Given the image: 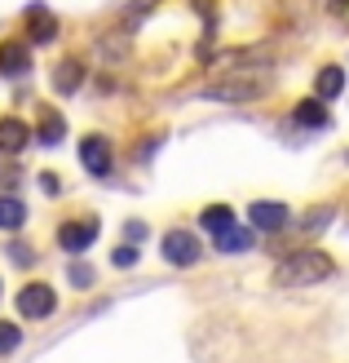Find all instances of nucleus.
Returning a JSON list of instances; mask_svg holds the SVG:
<instances>
[{
    "mask_svg": "<svg viewBox=\"0 0 349 363\" xmlns=\"http://www.w3.org/2000/svg\"><path fill=\"white\" fill-rule=\"evenodd\" d=\"M332 270H336V266H332V257H327V252L301 248V252H292V257L279 262V270H274V284H279V288H309V284H323Z\"/></svg>",
    "mask_w": 349,
    "mask_h": 363,
    "instance_id": "obj_1",
    "label": "nucleus"
},
{
    "mask_svg": "<svg viewBox=\"0 0 349 363\" xmlns=\"http://www.w3.org/2000/svg\"><path fill=\"white\" fill-rule=\"evenodd\" d=\"M80 164L93 173V177H111L115 169V155H111V142H106L102 133H88L80 138Z\"/></svg>",
    "mask_w": 349,
    "mask_h": 363,
    "instance_id": "obj_2",
    "label": "nucleus"
},
{
    "mask_svg": "<svg viewBox=\"0 0 349 363\" xmlns=\"http://www.w3.org/2000/svg\"><path fill=\"white\" fill-rule=\"evenodd\" d=\"M248 226L274 235V230H287L292 226V213H287V204H279V199H256V204L248 208Z\"/></svg>",
    "mask_w": 349,
    "mask_h": 363,
    "instance_id": "obj_3",
    "label": "nucleus"
},
{
    "mask_svg": "<svg viewBox=\"0 0 349 363\" xmlns=\"http://www.w3.org/2000/svg\"><path fill=\"white\" fill-rule=\"evenodd\" d=\"M18 311H23L27 319H49L53 311H58V293H53L49 284H27L23 293H18Z\"/></svg>",
    "mask_w": 349,
    "mask_h": 363,
    "instance_id": "obj_4",
    "label": "nucleus"
},
{
    "mask_svg": "<svg viewBox=\"0 0 349 363\" xmlns=\"http://www.w3.org/2000/svg\"><path fill=\"white\" fill-rule=\"evenodd\" d=\"M164 262L190 270L199 262V240H195L190 230H168V235H164Z\"/></svg>",
    "mask_w": 349,
    "mask_h": 363,
    "instance_id": "obj_5",
    "label": "nucleus"
},
{
    "mask_svg": "<svg viewBox=\"0 0 349 363\" xmlns=\"http://www.w3.org/2000/svg\"><path fill=\"white\" fill-rule=\"evenodd\" d=\"M93 240H98V222H93V217H84V222H62V226H58V244H62L67 252L93 248Z\"/></svg>",
    "mask_w": 349,
    "mask_h": 363,
    "instance_id": "obj_6",
    "label": "nucleus"
},
{
    "mask_svg": "<svg viewBox=\"0 0 349 363\" xmlns=\"http://www.w3.org/2000/svg\"><path fill=\"white\" fill-rule=\"evenodd\" d=\"M261 94H265L261 80H226V84L204 89V98H222V102H248V98H261Z\"/></svg>",
    "mask_w": 349,
    "mask_h": 363,
    "instance_id": "obj_7",
    "label": "nucleus"
},
{
    "mask_svg": "<svg viewBox=\"0 0 349 363\" xmlns=\"http://www.w3.org/2000/svg\"><path fill=\"white\" fill-rule=\"evenodd\" d=\"M292 120L301 124V129H327V124H332V116H327V102L323 98H305V102H297L292 106Z\"/></svg>",
    "mask_w": 349,
    "mask_h": 363,
    "instance_id": "obj_8",
    "label": "nucleus"
},
{
    "mask_svg": "<svg viewBox=\"0 0 349 363\" xmlns=\"http://www.w3.org/2000/svg\"><path fill=\"white\" fill-rule=\"evenodd\" d=\"M27 71H31V49L27 45H0V76L18 80V76H27Z\"/></svg>",
    "mask_w": 349,
    "mask_h": 363,
    "instance_id": "obj_9",
    "label": "nucleus"
},
{
    "mask_svg": "<svg viewBox=\"0 0 349 363\" xmlns=\"http://www.w3.org/2000/svg\"><path fill=\"white\" fill-rule=\"evenodd\" d=\"M31 142V129L23 120H13V116H5L0 120V155H18Z\"/></svg>",
    "mask_w": 349,
    "mask_h": 363,
    "instance_id": "obj_10",
    "label": "nucleus"
},
{
    "mask_svg": "<svg viewBox=\"0 0 349 363\" xmlns=\"http://www.w3.org/2000/svg\"><path fill=\"white\" fill-rule=\"evenodd\" d=\"M212 244H217V252H248L256 244V230L252 226H230L222 235H212Z\"/></svg>",
    "mask_w": 349,
    "mask_h": 363,
    "instance_id": "obj_11",
    "label": "nucleus"
},
{
    "mask_svg": "<svg viewBox=\"0 0 349 363\" xmlns=\"http://www.w3.org/2000/svg\"><path fill=\"white\" fill-rule=\"evenodd\" d=\"M80 84H84V62H76V58L58 62V71H53V89H58L62 98H71V94H76Z\"/></svg>",
    "mask_w": 349,
    "mask_h": 363,
    "instance_id": "obj_12",
    "label": "nucleus"
},
{
    "mask_svg": "<svg viewBox=\"0 0 349 363\" xmlns=\"http://www.w3.org/2000/svg\"><path fill=\"white\" fill-rule=\"evenodd\" d=\"M67 138V124L58 111H40V129H35V142L40 147H58V142Z\"/></svg>",
    "mask_w": 349,
    "mask_h": 363,
    "instance_id": "obj_13",
    "label": "nucleus"
},
{
    "mask_svg": "<svg viewBox=\"0 0 349 363\" xmlns=\"http://www.w3.org/2000/svg\"><path fill=\"white\" fill-rule=\"evenodd\" d=\"M27 27H31V40H35V45H49V40H58V23H53V13H49V9H31Z\"/></svg>",
    "mask_w": 349,
    "mask_h": 363,
    "instance_id": "obj_14",
    "label": "nucleus"
},
{
    "mask_svg": "<svg viewBox=\"0 0 349 363\" xmlns=\"http://www.w3.org/2000/svg\"><path fill=\"white\" fill-rule=\"evenodd\" d=\"M199 226H208V235H222L234 226V208L230 204H208L204 213H199Z\"/></svg>",
    "mask_w": 349,
    "mask_h": 363,
    "instance_id": "obj_15",
    "label": "nucleus"
},
{
    "mask_svg": "<svg viewBox=\"0 0 349 363\" xmlns=\"http://www.w3.org/2000/svg\"><path fill=\"white\" fill-rule=\"evenodd\" d=\"M27 222V204L13 195H0V230H23Z\"/></svg>",
    "mask_w": 349,
    "mask_h": 363,
    "instance_id": "obj_16",
    "label": "nucleus"
},
{
    "mask_svg": "<svg viewBox=\"0 0 349 363\" xmlns=\"http://www.w3.org/2000/svg\"><path fill=\"white\" fill-rule=\"evenodd\" d=\"M314 89H319V98H323V102L341 98V89H345V71H341V67H323V71H319V80H314Z\"/></svg>",
    "mask_w": 349,
    "mask_h": 363,
    "instance_id": "obj_17",
    "label": "nucleus"
},
{
    "mask_svg": "<svg viewBox=\"0 0 349 363\" xmlns=\"http://www.w3.org/2000/svg\"><path fill=\"white\" fill-rule=\"evenodd\" d=\"M67 279L76 284V288H93V284H98V270L88 266V262H71V266H67Z\"/></svg>",
    "mask_w": 349,
    "mask_h": 363,
    "instance_id": "obj_18",
    "label": "nucleus"
},
{
    "mask_svg": "<svg viewBox=\"0 0 349 363\" xmlns=\"http://www.w3.org/2000/svg\"><path fill=\"white\" fill-rule=\"evenodd\" d=\"M23 346V328L18 323H0V354H13Z\"/></svg>",
    "mask_w": 349,
    "mask_h": 363,
    "instance_id": "obj_19",
    "label": "nucleus"
},
{
    "mask_svg": "<svg viewBox=\"0 0 349 363\" xmlns=\"http://www.w3.org/2000/svg\"><path fill=\"white\" fill-rule=\"evenodd\" d=\"M111 266H115V270H133V266H137V248H133V244H120V248L111 252Z\"/></svg>",
    "mask_w": 349,
    "mask_h": 363,
    "instance_id": "obj_20",
    "label": "nucleus"
},
{
    "mask_svg": "<svg viewBox=\"0 0 349 363\" xmlns=\"http://www.w3.org/2000/svg\"><path fill=\"white\" fill-rule=\"evenodd\" d=\"M332 213H336L332 204H323V208H314V213H305V226H301V230H323L327 222H332Z\"/></svg>",
    "mask_w": 349,
    "mask_h": 363,
    "instance_id": "obj_21",
    "label": "nucleus"
},
{
    "mask_svg": "<svg viewBox=\"0 0 349 363\" xmlns=\"http://www.w3.org/2000/svg\"><path fill=\"white\" fill-rule=\"evenodd\" d=\"M124 240H128V244L137 248V244L146 240V222H124Z\"/></svg>",
    "mask_w": 349,
    "mask_h": 363,
    "instance_id": "obj_22",
    "label": "nucleus"
},
{
    "mask_svg": "<svg viewBox=\"0 0 349 363\" xmlns=\"http://www.w3.org/2000/svg\"><path fill=\"white\" fill-rule=\"evenodd\" d=\"M9 257H13V266H31V248L27 244H9Z\"/></svg>",
    "mask_w": 349,
    "mask_h": 363,
    "instance_id": "obj_23",
    "label": "nucleus"
},
{
    "mask_svg": "<svg viewBox=\"0 0 349 363\" xmlns=\"http://www.w3.org/2000/svg\"><path fill=\"white\" fill-rule=\"evenodd\" d=\"M40 186H45V195H62V191H58V177H53V173H40Z\"/></svg>",
    "mask_w": 349,
    "mask_h": 363,
    "instance_id": "obj_24",
    "label": "nucleus"
},
{
    "mask_svg": "<svg viewBox=\"0 0 349 363\" xmlns=\"http://www.w3.org/2000/svg\"><path fill=\"white\" fill-rule=\"evenodd\" d=\"M336 5H349V0H336Z\"/></svg>",
    "mask_w": 349,
    "mask_h": 363,
    "instance_id": "obj_25",
    "label": "nucleus"
}]
</instances>
